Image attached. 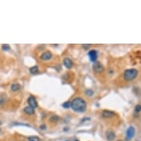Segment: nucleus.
Returning <instances> with one entry per match:
<instances>
[{
    "mask_svg": "<svg viewBox=\"0 0 141 141\" xmlns=\"http://www.w3.org/2000/svg\"><path fill=\"white\" fill-rule=\"evenodd\" d=\"M3 50H10V45L9 44H2V46Z\"/></svg>",
    "mask_w": 141,
    "mask_h": 141,
    "instance_id": "16",
    "label": "nucleus"
},
{
    "mask_svg": "<svg viewBox=\"0 0 141 141\" xmlns=\"http://www.w3.org/2000/svg\"><path fill=\"white\" fill-rule=\"evenodd\" d=\"M52 57H53V54L50 51H46L41 55L40 58L43 61H49L52 58Z\"/></svg>",
    "mask_w": 141,
    "mask_h": 141,
    "instance_id": "6",
    "label": "nucleus"
},
{
    "mask_svg": "<svg viewBox=\"0 0 141 141\" xmlns=\"http://www.w3.org/2000/svg\"><path fill=\"white\" fill-rule=\"evenodd\" d=\"M118 141H123V140H118Z\"/></svg>",
    "mask_w": 141,
    "mask_h": 141,
    "instance_id": "21",
    "label": "nucleus"
},
{
    "mask_svg": "<svg viewBox=\"0 0 141 141\" xmlns=\"http://www.w3.org/2000/svg\"><path fill=\"white\" fill-rule=\"evenodd\" d=\"M86 95L88 96H92L93 95V91H92L91 89H87L86 91Z\"/></svg>",
    "mask_w": 141,
    "mask_h": 141,
    "instance_id": "18",
    "label": "nucleus"
},
{
    "mask_svg": "<svg viewBox=\"0 0 141 141\" xmlns=\"http://www.w3.org/2000/svg\"><path fill=\"white\" fill-rule=\"evenodd\" d=\"M38 71H39V67L37 66H32L31 68L30 69V73H31V74H33V75L36 74V73L38 72Z\"/></svg>",
    "mask_w": 141,
    "mask_h": 141,
    "instance_id": "13",
    "label": "nucleus"
},
{
    "mask_svg": "<svg viewBox=\"0 0 141 141\" xmlns=\"http://www.w3.org/2000/svg\"><path fill=\"white\" fill-rule=\"evenodd\" d=\"M102 116L105 118H112L115 116V112L109 111V110H103L102 112Z\"/></svg>",
    "mask_w": 141,
    "mask_h": 141,
    "instance_id": "7",
    "label": "nucleus"
},
{
    "mask_svg": "<svg viewBox=\"0 0 141 141\" xmlns=\"http://www.w3.org/2000/svg\"><path fill=\"white\" fill-rule=\"evenodd\" d=\"M27 103H28V104H29V106H31V107H33V109L38 107V103H37V101H36L35 97L34 96H33V95H30V96L28 97Z\"/></svg>",
    "mask_w": 141,
    "mask_h": 141,
    "instance_id": "4",
    "label": "nucleus"
},
{
    "mask_svg": "<svg viewBox=\"0 0 141 141\" xmlns=\"http://www.w3.org/2000/svg\"><path fill=\"white\" fill-rule=\"evenodd\" d=\"M40 128H41V129L44 130V129H46V126H45V125H41V126H40Z\"/></svg>",
    "mask_w": 141,
    "mask_h": 141,
    "instance_id": "19",
    "label": "nucleus"
},
{
    "mask_svg": "<svg viewBox=\"0 0 141 141\" xmlns=\"http://www.w3.org/2000/svg\"><path fill=\"white\" fill-rule=\"evenodd\" d=\"M134 111H135L136 112H140L141 111V105H140V104H138V105H137L135 106V108H134Z\"/></svg>",
    "mask_w": 141,
    "mask_h": 141,
    "instance_id": "17",
    "label": "nucleus"
},
{
    "mask_svg": "<svg viewBox=\"0 0 141 141\" xmlns=\"http://www.w3.org/2000/svg\"><path fill=\"white\" fill-rule=\"evenodd\" d=\"M20 89V85L19 84H13L11 85V90L13 92H16Z\"/></svg>",
    "mask_w": 141,
    "mask_h": 141,
    "instance_id": "12",
    "label": "nucleus"
},
{
    "mask_svg": "<svg viewBox=\"0 0 141 141\" xmlns=\"http://www.w3.org/2000/svg\"><path fill=\"white\" fill-rule=\"evenodd\" d=\"M115 138V134L112 131H108L106 132V139L108 141H112Z\"/></svg>",
    "mask_w": 141,
    "mask_h": 141,
    "instance_id": "11",
    "label": "nucleus"
},
{
    "mask_svg": "<svg viewBox=\"0 0 141 141\" xmlns=\"http://www.w3.org/2000/svg\"><path fill=\"white\" fill-rule=\"evenodd\" d=\"M24 113H26L27 115H33L35 113V110L33 107L31 106H26L25 108L24 109Z\"/></svg>",
    "mask_w": 141,
    "mask_h": 141,
    "instance_id": "10",
    "label": "nucleus"
},
{
    "mask_svg": "<svg viewBox=\"0 0 141 141\" xmlns=\"http://www.w3.org/2000/svg\"><path fill=\"white\" fill-rule=\"evenodd\" d=\"M89 44H83V47H84L85 49H87V48H89Z\"/></svg>",
    "mask_w": 141,
    "mask_h": 141,
    "instance_id": "20",
    "label": "nucleus"
},
{
    "mask_svg": "<svg viewBox=\"0 0 141 141\" xmlns=\"http://www.w3.org/2000/svg\"><path fill=\"white\" fill-rule=\"evenodd\" d=\"M63 107H64V108H69V107H71V102L67 101V102L64 103L63 104Z\"/></svg>",
    "mask_w": 141,
    "mask_h": 141,
    "instance_id": "15",
    "label": "nucleus"
},
{
    "mask_svg": "<svg viewBox=\"0 0 141 141\" xmlns=\"http://www.w3.org/2000/svg\"><path fill=\"white\" fill-rule=\"evenodd\" d=\"M28 141H40V139L37 136H31L28 138Z\"/></svg>",
    "mask_w": 141,
    "mask_h": 141,
    "instance_id": "14",
    "label": "nucleus"
},
{
    "mask_svg": "<svg viewBox=\"0 0 141 141\" xmlns=\"http://www.w3.org/2000/svg\"><path fill=\"white\" fill-rule=\"evenodd\" d=\"M93 70L95 72H97V73L102 72L104 70L103 66L100 62H95L93 66Z\"/></svg>",
    "mask_w": 141,
    "mask_h": 141,
    "instance_id": "5",
    "label": "nucleus"
},
{
    "mask_svg": "<svg viewBox=\"0 0 141 141\" xmlns=\"http://www.w3.org/2000/svg\"><path fill=\"white\" fill-rule=\"evenodd\" d=\"M71 108L77 112H84L87 109V103L81 97H75L71 102Z\"/></svg>",
    "mask_w": 141,
    "mask_h": 141,
    "instance_id": "1",
    "label": "nucleus"
},
{
    "mask_svg": "<svg viewBox=\"0 0 141 141\" xmlns=\"http://www.w3.org/2000/svg\"><path fill=\"white\" fill-rule=\"evenodd\" d=\"M134 134H135V128H134V126H129L128 128L126 131V140H131L134 136Z\"/></svg>",
    "mask_w": 141,
    "mask_h": 141,
    "instance_id": "3",
    "label": "nucleus"
},
{
    "mask_svg": "<svg viewBox=\"0 0 141 141\" xmlns=\"http://www.w3.org/2000/svg\"><path fill=\"white\" fill-rule=\"evenodd\" d=\"M88 56L89 57V59L90 61H93V62H95V61L97 59V51L96 50H90L89 53H88Z\"/></svg>",
    "mask_w": 141,
    "mask_h": 141,
    "instance_id": "8",
    "label": "nucleus"
},
{
    "mask_svg": "<svg viewBox=\"0 0 141 141\" xmlns=\"http://www.w3.org/2000/svg\"><path fill=\"white\" fill-rule=\"evenodd\" d=\"M75 141H79V140H75Z\"/></svg>",
    "mask_w": 141,
    "mask_h": 141,
    "instance_id": "22",
    "label": "nucleus"
},
{
    "mask_svg": "<svg viewBox=\"0 0 141 141\" xmlns=\"http://www.w3.org/2000/svg\"><path fill=\"white\" fill-rule=\"evenodd\" d=\"M63 63H64V66L66 67V68L67 69H70L72 68V61L68 58H66L65 59H64V61H63Z\"/></svg>",
    "mask_w": 141,
    "mask_h": 141,
    "instance_id": "9",
    "label": "nucleus"
},
{
    "mask_svg": "<svg viewBox=\"0 0 141 141\" xmlns=\"http://www.w3.org/2000/svg\"><path fill=\"white\" fill-rule=\"evenodd\" d=\"M137 74H138V71L134 68L126 70L123 73L124 80L126 81H132L134 78H136Z\"/></svg>",
    "mask_w": 141,
    "mask_h": 141,
    "instance_id": "2",
    "label": "nucleus"
}]
</instances>
